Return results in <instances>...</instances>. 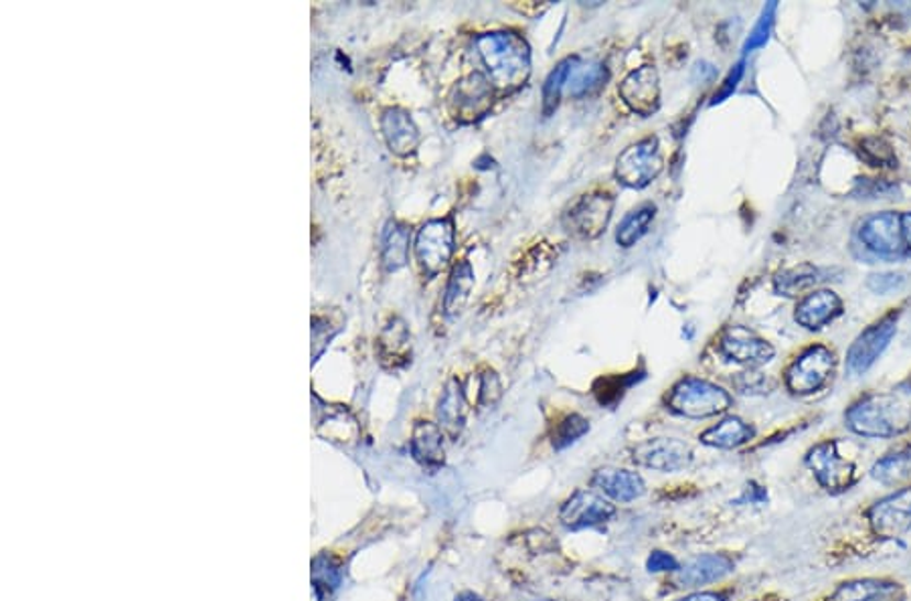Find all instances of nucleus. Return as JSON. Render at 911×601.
I'll return each instance as SVG.
<instances>
[{"label": "nucleus", "instance_id": "c9c22d12", "mask_svg": "<svg viewBox=\"0 0 911 601\" xmlns=\"http://www.w3.org/2000/svg\"><path fill=\"white\" fill-rule=\"evenodd\" d=\"M776 9H778V4H776V2H769L768 7L764 9V13H762V16H760L757 25H755L754 31L750 33V39L745 41V47H743V52H755V49H760V47H764V45L768 43L769 33H772V26H774V16H776Z\"/></svg>", "mask_w": 911, "mask_h": 601}, {"label": "nucleus", "instance_id": "f3484780", "mask_svg": "<svg viewBox=\"0 0 911 601\" xmlns=\"http://www.w3.org/2000/svg\"><path fill=\"white\" fill-rule=\"evenodd\" d=\"M731 571H733V562L728 555H721V553L701 555L685 563L683 567H678L673 581L677 583V588H701L707 583H716L719 579L729 576Z\"/></svg>", "mask_w": 911, "mask_h": 601}, {"label": "nucleus", "instance_id": "9d476101", "mask_svg": "<svg viewBox=\"0 0 911 601\" xmlns=\"http://www.w3.org/2000/svg\"><path fill=\"white\" fill-rule=\"evenodd\" d=\"M863 246L886 258L906 256V234H903V213H875L867 217L859 229Z\"/></svg>", "mask_w": 911, "mask_h": 601}, {"label": "nucleus", "instance_id": "37998d69", "mask_svg": "<svg viewBox=\"0 0 911 601\" xmlns=\"http://www.w3.org/2000/svg\"><path fill=\"white\" fill-rule=\"evenodd\" d=\"M903 234H906V258H911V213H903Z\"/></svg>", "mask_w": 911, "mask_h": 601}, {"label": "nucleus", "instance_id": "4c0bfd02", "mask_svg": "<svg viewBox=\"0 0 911 601\" xmlns=\"http://www.w3.org/2000/svg\"><path fill=\"white\" fill-rule=\"evenodd\" d=\"M503 395V385L496 377L495 371H486L481 379V393H479V404L481 407L496 406V401Z\"/></svg>", "mask_w": 911, "mask_h": 601}, {"label": "nucleus", "instance_id": "79ce46f5", "mask_svg": "<svg viewBox=\"0 0 911 601\" xmlns=\"http://www.w3.org/2000/svg\"><path fill=\"white\" fill-rule=\"evenodd\" d=\"M742 76L743 61L742 64H738V66H735V69H733V71L729 73V78L726 79V83L721 86V90H719V93H717L716 100H713V104H717V102H723V100H726L728 95H731V92H733V90L738 88V83H740V79H742Z\"/></svg>", "mask_w": 911, "mask_h": 601}, {"label": "nucleus", "instance_id": "5701e85b", "mask_svg": "<svg viewBox=\"0 0 911 601\" xmlns=\"http://www.w3.org/2000/svg\"><path fill=\"white\" fill-rule=\"evenodd\" d=\"M412 454L426 468H440L443 464V435L438 426L419 421L412 438Z\"/></svg>", "mask_w": 911, "mask_h": 601}, {"label": "nucleus", "instance_id": "6ab92c4d", "mask_svg": "<svg viewBox=\"0 0 911 601\" xmlns=\"http://www.w3.org/2000/svg\"><path fill=\"white\" fill-rule=\"evenodd\" d=\"M592 484L618 502H632L646 492V484L640 474L620 468H599Z\"/></svg>", "mask_w": 911, "mask_h": 601}, {"label": "nucleus", "instance_id": "72a5a7b5", "mask_svg": "<svg viewBox=\"0 0 911 601\" xmlns=\"http://www.w3.org/2000/svg\"><path fill=\"white\" fill-rule=\"evenodd\" d=\"M589 432V421L577 413H572L567 418L561 419L560 423L555 426V432L551 435V444L555 450H565L570 445L575 444L580 438H584Z\"/></svg>", "mask_w": 911, "mask_h": 601}, {"label": "nucleus", "instance_id": "39448f33", "mask_svg": "<svg viewBox=\"0 0 911 601\" xmlns=\"http://www.w3.org/2000/svg\"><path fill=\"white\" fill-rule=\"evenodd\" d=\"M614 205L616 199L610 191H592L572 203V207L563 213L561 223L565 231L572 236L580 239H596L608 229Z\"/></svg>", "mask_w": 911, "mask_h": 601}, {"label": "nucleus", "instance_id": "7ed1b4c3", "mask_svg": "<svg viewBox=\"0 0 911 601\" xmlns=\"http://www.w3.org/2000/svg\"><path fill=\"white\" fill-rule=\"evenodd\" d=\"M666 406L689 419L713 418L731 407V395L723 387L699 377H685L666 397Z\"/></svg>", "mask_w": 911, "mask_h": 601}, {"label": "nucleus", "instance_id": "c756f323", "mask_svg": "<svg viewBox=\"0 0 911 601\" xmlns=\"http://www.w3.org/2000/svg\"><path fill=\"white\" fill-rule=\"evenodd\" d=\"M474 288V270L469 262H460L452 270L446 296H443V310L446 314H458L470 298V292Z\"/></svg>", "mask_w": 911, "mask_h": 601}, {"label": "nucleus", "instance_id": "423d86ee", "mask_svg": "<svg viewBox=\"0 0 911 601\" xmlns=\"http://www.w3.org/2000/svg\"><path fill=\"white\" fill-rule=\"evenodd\" d=\"M807 466L820 486L833 495L845 492L857 480V468L839 452V442L826 440L810 447Z\"/></svg>", "mask_w": 911, "mask_h": 601}, {"label": "nucleus", "instance_id": "9b49d317", "mask_svg": "<svg viewBox=\"0 0 911 601\" xmlns=\"http://www.w3.org/2000/svg\"><path fill=\"white\" fill-rule=\"evenodd\" d=\"M867 521L873 535L879 538H898L911 531V488H903L889 497L877 500L867 510Z\"/></svg>", "mask_w": 911, "mask_h": 601}, {"label": "nucleus", "instance_id": "473e14b6", "mask_svg": "<svg viewBox=\"0 0 911 601\" xmlns=\"http://www.w3.org/2000/svg\"><path fill=\"white\" fill-rule=\"evenodd\" d=\"M379 351H381L383 361L390 359L393 366L407 361V353H409V332H407L404 322L393 320L390 327L383 330V334L379 339Z\"/></svg>", "mask_w": 911, "mask_h": 601}, {"label": "nucleus", "instance_id": "c03bdc74", "mask_svg": "<svg viewBox=\"0 0 911 601\" xmlns=\"http://www.w3.org/2000/svg\"><path fill=\"white\" fill-rule=\"evenodd\" d=\"M678 601H723L716 593H693L689 598H683Z\"/></svg>", "mask_w": 911, "mask_h": 601}, {"label": "nucleus", "instance_id": "20e7f679", "mask_svg": "<svg viewBox=\"0 0 911 601\" xmlns=\"http://www.w3.org/2000/svg\"><path fill=\"white\" fill-rule=\"evenodd\" d=\"M664 160L656 136H646L634 145L628 146L616 158L614 174L618 183L628 189H644L663 172Z\"/></svg>", "mask_w": 911, "mask_h": 601}, {"label": "nucleus", "instance_id": "e433bc0d", "mask_svg": "<svg viewBox=\"0 0 911 601\" xmlns=\"http://www.w3.org/2000/svg\"><path fill=\"white\" fill-rule=\"evenodd\" d=\"M634 383V377H610V379H599L594 387V393L598 397L601 406H614L618 399H622L626 389Z\"/></svg>", "mask_w": 911, "mask_h": 601}, {"label": "nucleus", "instance_id": "ddd939ff", "mask_svg": "<svg viewBox=\"0 0 911 601\" xmlns=\"http://www.w3.org/2000/svg\"><path fill=\"white\" fill-rule=\"evenodd\" d=\"M719 351L723 356H728L729 361H735L750 368L766 365L776 354V349L769 344L768 340L762 339L760 334H755L754 330L742 325L723 330L719 339Z\"/></svg>", "mask_w": 911, "mask_h": 601}, {"label": "nucleus", "instance_id": "1a4fd4ad", "mask_svg": "<svg viewBox=\"0 0 911 601\" xmlns=\"http://www.w3.org/2000/svg\"><path fill=\"white\" fill-rule=\"evenodd\" d=\"M454 223L450 219L428 222L416 237V258L428 275L442 272L454 256Z\"/></svg>", "mask_w": 911, "mask_h": 601}, {"label": "nucleus", "instance_id": "412c9836", "mask_svg": "<svg viewBox=\"0 0 911 601\" xmlns=\"http://www.w3.org/2000/svg\"><path fill=\"white\" fill-rule=\"evenodd\" d=\"M903 591L899 583L886 579H855L834 589L826 601H899Z\"/></svg>", "mask_w": 911, "mask_h": 601}, {"label": "nucleus", "instance_id": "dca6fc26", "mask_svg": "<svg viewBox=\"0 0 911 601\" xmlns=\"http://www.w3.org/2000/svg\"><path fill=\"white\" fill-rule=\"evenodd\" d=\"M616 514L614 504L608 500L587 492V490H577L561 509V523L565 524L572 531H582V529H589V526H598V524L608 523Z\"/></svg>", "mask_w": 911, "mask_h": 601}, {"label": "nucleus", "instance_id": "4be33fe9", "mask_svg": "<svg viewBox=\"0 0 911 601\" xmlns=\"http://www.w3.org/2000/svg\"><path fill=\"white\" fill-rule=\"evenodd\" d=\"M466 416H469V407H466V397L462 392V385H460V381L452 379L446 385L442 397H440V404H438L440 430H443L456 440L466 426Z\"/></svg>", "mask_w": 911, "mask_h": 601}, {"label": "nucleus", "instance_id": "c85d7f7f", "mask_svg": "<svg viewBox=\"0 0 911 601\" xmlns=\"http://www.w3.org/2000/svg\"><path fill=\"white\" fill-rule=\"evenodd\" d=\"M871 476L877 483L886 484V486L908 483L911 478V445L881 457L873 466Z\"/></svg>", "mask_w": 911, "mask_h": 601}, {"label": "nucleus", "instance_id": "0eeeda50", "mask_svg": "<svg viewBox=\"0 0 911 601\" xmlns=\"http://www.w3.org/2000/svg\"><path fill=\"white\" fill-rule=\"evenodd\" d=\"M834 354L831 349L814 344L796 356L795 363L786 371V387L795 395L817 393L829 383L834 373Z\"/></svg>", "mask_w": 911, "mask_h": 601}, {"label": "nucleus", "instance_id": "58836bf2", "mask_svg": "<svg viewBox=\"0 0 911 601\" xmlns=\"http://www.w3.org/2000/svg\"><path fill=\"white\" fill-rule=\"evenodd\" d=\"M733 385L738 387V392L740 393L755 395V393H768L769 379L766 375H762V373L747 371V373H740L735 377V381H733Z\"/></svg>", "mask_w": 911, "mask_h": 601}, {"label": "nucleus", "instance_id": "a878e982", "mask_svg": "<svg viewBox=\"0 0 911 601\" xmlns=\"http://www.w3.org/2000/svg\"><path fill=\"white\" fill-rule=\"evenodd\" d=\"M409 239L412 234L402 223L391 222L383 234V248H381V262L387 272L402 270L407 258H409Z\"/></svg>", "mask_w": 911, "mask_h": 601}, {"label": "nucleus", "instance_id": "a18cd8bd", "mask_svg": "<svg viewBox=\"0 0 911 601\" xmlns=\"http://www.w3.org/2000/svg\"><path fill=\"white\" fill-rule=\"evenodd\" d=\"M456 601H482L476 593H472V591H464V593H460Z\"/></svg>", "mask_w": 911, "mask_h": 601}, {"label": "nucleus", "instance_id": "b1692460", "mask_svg": "<svg viewBox=\"0 0 911 601\" xmlns=\"http://www.w3.org/2000/svg\"><path fill=\"white\" fill-rule=\"evenodd\" d=\"M754 428L740 418L721 419L717 426L709 428L701 435V442L711 447L721 450H733L740 445L747 444L754 438Z\"/></svg>", "mask_w": 911, "mask_h": 601}, {"label": "nucleus", "instance_id": "7c9ffc66", "mask_svg": "<svg viewBox=\"0 0 911 601\" xmlns=\"http://www.w3.org/2000/svg\"><path fill=\"white\" fill-rule=\"evenodd\" d=\"M577 61H580V57H565L549 71L546 83H543V114L547 118L558 110L563 90L567 88V81H570L573 67Z\"/></svg>", "mask_w": 911, "mask_h": 601}, {"label": "nucleus", "instance_id": "f8f14e48", "mask_svg": "<svg viewBox=\"0 0 911 601\" xmlns=\"http://www.w3.org/2000/svg\"><path fill=\"white\" fill-rule=\"evenodd\" d=\"M632 460L638 466L656 472H681L693 462V447L678 438H654L640 442L632 450Z\"/></svg>", "mask_w": 911, "mask_h": 601}, {"label": "nucleus", "instance_id": "2eb2a0df", "mask_svg": "<svg viewBox=\"0 0 911 601\" xmlns=\"http://www.w3.org/2000/svg\"><path fill=\"white\" fill-rule=\"evenodd\" d=\"M493 98L495 86L491 83V79L482 73H470L469 78L456 83L450 102L454 107L456 118L474 122L486 116V112L493 107Z\"/></svg>", "mask_w": 911, "mask_h": 601}, {"label": "nucleus", "instance_id": "bb28decb", "mask_svg": "<svg viewBox=\"0 0 911 601\" xmlns=\"http://www.w3.org/2000/svg\"><path fill=\"white\" fill-rule=\"evenodd\" d=\"M608 78H610V73H608V67L604 66V64H599V61L580 64L577 61L575 67H573L570 81H567V93L572 98H575V100L586 98V95H592V93L601 90L606 86Z\"/></svg>", "mask_w": 911, "mask_h": 601}, {"label": "nucleus", "instance_id": "4468645a", "mask_svg": "<svg viewBox=\"0 0 911 601\" xmlns=\"http://www.w3.org/2000/svg\"><path fill=\"white\" fill-rule=\"evenodd\" d=\"M618 93L634 114L651 118L661 107V79L656 67L642 66L630 71L622 79Z\"/></svg>", "mask_w": 911, "mask_h": 601}, {"label": "nucleus", "instance_id": "f704fd0d", "mask_svg": "<svg viewBox=\"0 0 911 601\" xmlns=\"http://www.w3.org/2000/svg\"><path fill=\"white\" fill-rule=\"evenodd\" d=\"M861 157L871 167H898V157L884 138H865L861 143Z\"/></svg>", "mask_w": 911, "mask_h": 601}, {"label": "nucleus", "instance_id": "cd10ccee", "mask_svg": "<svg viewBox=\"0 0 911 601\" xmlns=\"http://www.w3.org/2000/svg\"><path fill=\"white\" fill-rule=\"evenodd\" d=\"M654 217H656V207L652 203L638 205L637 209L630 211L616 231L618 246L622 248L637 246L638 241L649 234Z\"/></svg>", "mask_w": 911, "mask_h": 601}, {"label": "nucleus", "instance_id": "2f4dec72", "mask_svg": "<svg viewBox=\"0 0 911 601\" xmlns=\"http://www.w3.org/2000/svg\"><path fill=\"white\" fill-rule=\"evenodd\" d=\"M340 581H342V565L339 559L326 553L318 555L313 563V586L316 600H325L326 596H330L335 589L339 588Z\"/></svg>", "mask_w": 911, "mask_h": 601}, {"label": "nucleus", "instance_id": "a211bd4d", "mask_svg": "<svg viewBox=\"0 0 911 601\" xmlns=\"http://www.w3.org/2000/svg\"><path fill=\"white\" fill-rule=\"evenodd\" d=\"M843 313V300L834 294L833 290H817L810 292L807 298L798 302L796 306V322L807 330H819L833 322L836 316Z\"/></svg>", "mask_w": 911, "mask_h": 601}, {"label": "nucleus", "instance_id": "f257e3e1", "mask_svg": "<svg viewBox=\"0 0 911 601\" xmlns=\"http://www.w3.org/2000/svg\"><path fill=\"white\" fill-rule=\"evenodd\" d=\"M476 49L488 71L491 83L501 92H517L531 76V52L521 35L510 31L484 33Z\"/></svg>", "mask_w": 911, "mask_h": 601}, {"label": "nucleus", "instance_id": "aec40b11", "mask_svg": "<svg viewBox=\"0 0 911 601\" xmlns=\"http://www.w3.org/2000/svg\"><path fill=\"white\" fill-rule=\"evenodd\" d=\"M381 131L387 140L391 150L400 157H405L416 150L419 143V132L412 116L402 107H390L383 112L381 118Z\"/></svg>", "mask_w": 911, "mask_h": 601}, {"label": "nucleus", "instance_id": "f03ea898", "mask_svg": "<svg viewBox=\"0 0 911 601\" xmlns=\"http://www.w3.org/2000/svg\"><path fill=\"white\" fill-rule=\"evenodd\" d=\"M846 426L863 438H896L911 428V406L889 393H875L848 407Z\"/></svg>", "mask_w": 911, "mask_h": 601}, {"label": "nucleus", "instance_id": "393cba45", "mask_svg": "<svg viewBox=\"0 0 911 601\" xmlns=\"http://www.w3.org/2000/svg\"><path fill=\"white\" fill-rule=\"evenodd\" d=\"M822 280H824V274H822L820 268L812 265V263H800V265L788 268V270H784V272L776 275L774 290L780 296L795 298V296H800L808 290L814 288Z\"/></svg>", "mask_w": 911, "mask_h": 601}, {"label": "nucleus", "instance_id": "a19ab883", "mask_svg": "<svg viewBox=\"0 0 911 601\" xmlns=\"http://www.w3.org/2000/svg\"><path fill=\"white\" fill-rule=\"evenodd\" d=\"M646 569L651 571V574H661V571H671V574H675L678 569V563L671 553H664V551H654L651 557H649V562H646Z\"/></svg>", "mask_w": 911, "mask_h": 601}, {"label": "nucleus", "instance_id": "ea45409f", "mask_svg": "<svg viewBox=\"0 0 911 601\" xmlns=\"http://www.w3.org/2000/svg\"><path fill=\"white\" fill-rule=\"evenodd\" d=\"M906 280H908V277L903 274H877L869 277L867 286H869V290H873L875 294H887V292H893V290L901 288V286L906 284Z\"/></svg>", "mask_w": 911, "mask_h": 601}, {"label": "nucleus", "instance_id": "6e6552de", "mask_svg": "<svg viewBox=\"0 0 911 601\" xmlns=\"http://www.w3.org/2000/svg\"><path fill=\"white\" fill-rule=\"evenodd\" d=\"M898 313L887 314L881 320L863 330L846 353V371L851 377H861L886 353L898 330Z\"/></svg>", "mask_w": 911, "mask_h": 601}]
</instances>
